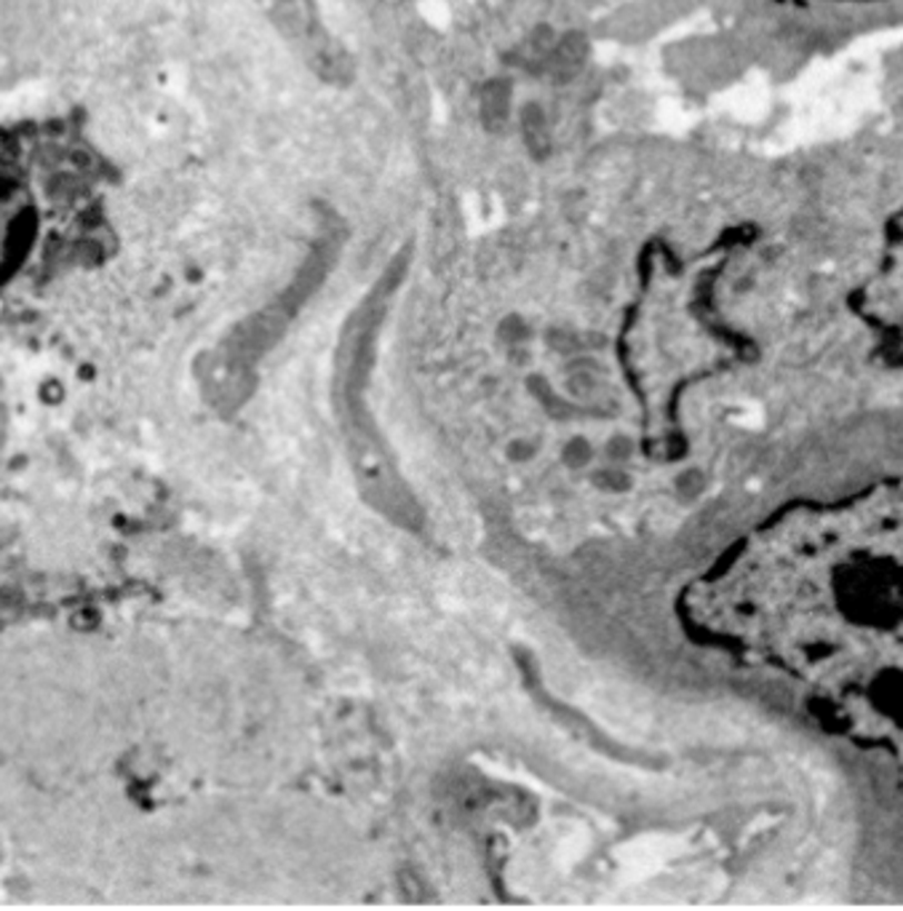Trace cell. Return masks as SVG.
I'll return each instance as SVG.
<instances>
[{
	"mask_svg": "<svg viewBox=\"0 0 903 911\" xmlns=\"http://www.w3.org/2000/svg\"><path fill=\"white\" fill-rule=\"evenodd\" d=\"M685 613L794 682L828 730L893 756L903 781V478L775 518L687 591Z\"/></svg>",
	"mask_w": 903,
	"mask_h": 911,
	"instance_id": "obj_1",
	"label": "cell"
},
{
	"mask_svg": "<svg viewBox=\"0 0 903 911\" xmlns=\"http://www.w3.org/2000/svg\"><path fill=\"white\" fill-rule=\"evenodd\" d=\"M38 241V206L17 177L0 169V289L30 263Z\"/></svg>",
	"mask_w": 903,
	"mask_h": 911,
	"instance_id": "obj_2",
	"label": "cell"
}]
</instances>
